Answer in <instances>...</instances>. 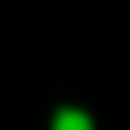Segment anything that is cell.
I'll return each instance as SVG.
<instances>
[{
  "instance_id": "obj_1",
  "label": "cell",
  "mask_w": 130,
  "mask_h": 130,
  "mask_svg": "<svg viewBox=\"0 0 130 130\" xmlns=\"http://www.w3.org/2000/svg\"><path fill=\"white\" fill-rule=\"evenodd\" d=\"M53 130H93V118H89L85 110L65 106V110H57V114H53Z\"/></svg>"
}]
</instances>
